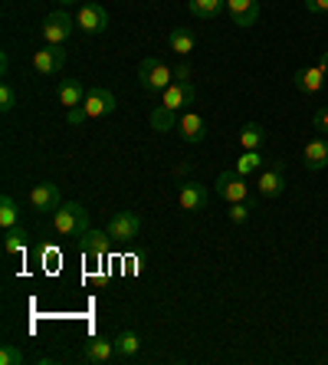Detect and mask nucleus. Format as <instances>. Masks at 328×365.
I'll list each match as a JSON object with an SVG mask.
<instances>
[{"instance_id":"nucleus-19","label":"nucleus","mask_w":328,"mask_h":365,"mask_svg":"<svg viewBox=\"0 0 328 365\" xmlns=\"http://www.w3.org/2000/svg\"><path fill=\"white\" fill-rule=\"evenodd\" d=\"M85 93H89V89L83 86V79H63L56 89V99H59V106L73 109V106H83L85 102Z\"/></svg>"},{"instance_id":"nucleus-32","label":"nucleus","mask_w":328,"mask_h":365,"mask_svg":"<svg viewBox=\"0 0 328 365\" xmlns=\"http://www.w3.org/2000/svg\"><path fill=\"white\" fill-rule=\"evenodd\" d=\"M305 10H309L312 17H319V14L328 10V0H305Z\"/></svg>"},{"instance_id":"nucleus-36","label":"nucleus","mask_w":328,"mask_h":365,"mask_svg":"<svg viewBox=\"0 0 328 365\" xmlns=\"http://www.w3.org/2000/svg\"><path fill=\"white\" fill-rule=\"evenodd\" d=\"M83 4H99V0H83Z\"/></svg>"},{"instance_id":"nucleus-20","label":"nucleus","mask_w":328,"mask_h":365,"mask_svg":"<svg viewBox=\"0 0 328 365\" xmlns=\"http://www.w3.org/2000/svg\"><path fill=\"white\" fill-rule=\"evenodd\" d=\"M305 168L309 171H322L328 165V138H309L305 145Z\"/></svg>"},{"instance_id":"nucleus-17","label":"nucleus","mask_w":328,"mask_h":365,"mask_svg":"<svg viewBox=\"0 0 328 365\" xmlns=\"http://www.w3.org/2000/svg\"><path fill=\"white\" fill-rule=\"evenodd\" d=\"M79 244H83V250H85V257H105L109 254V247H112V237H109V230H85L83 237H79Z\"/></svg>"},{"instance_id":"nucleus-12","label":"nucleus","mask_w":328,"mask_h":365,"mask_svg":"<svg viewBox=\"0 0 328 365\" xmlns=\"http://www.w3.org/2000/svg\"><path fill=\"white\" fill-rule=\"evenodd\" d=\"M177 135L184 138L187 145H201L203 138H207V122H203L201 112L187 109L181 119H177Z\"/></svg>"},{"instance_id":"nucleus-14","label":"nucleus","mask_w":328,"mask_h":365,"mask_svg":"<svg viewBox=\"0 0 328 365\" xmlns=\"http://www.w3.org/2000/svg\"><path fill=\"white\" fill-rule=\"evenodd\" d=\"M207 187L201 185V181H184V185L177 187V204L184 207V211H203L207 207Z\"/></svg>"},{"instance_id":"nucleus-26","label":"nucleus","mask_w":328,"mask_h":365,"mask_svg":"<svg viewBox=\"0 0 328 365\" xmlns=\"http://www.w3.org/2000/svg\"><path fill=\"white\" fill-rule=\"evenodd\" d=\"M177 125V112H171L168 106H154L152 109V128L154 132H171Z\"/></svg>"},{"instance_id":"nucleus-3","label":"nucleus","mask_w":328,"mask_h":365,"mask_svg":"<svg viewBox=\"0 0 328 365\" xmlns=\"http://www.w3.org/2000/svg\"><path fill=\"white\" fill-rule=\"evenodd\" d=\"M73 36V17L56 10V14H46L43 20V40L46 46H66V40Z\"/></svg>"},{"instance_id":"nucleus-5","label":"nucleus","mask_w":328,"mask_h":365,"mask_svg":"<svg viewBox=\"0 0 328 365\" xmlns=\"http://www.w3.org/2000/svg\"><path fill=\"white\" fill-rule=\"evenodd\" d=\"M30 211L40 214V217H46V214H56L59 204H63V197H59V187L53 185V181H43V185H36L33 191H30Z\"/></svg>"},{"instance_id":"nucleus-16","label":"nucleus","mask_w":328,"mask_h":365,"mask_svg":"<svg viewBox=\"0 0 328 365\" xmlns=\"http://www.w3.org/2000/svg\"><path fill=\"white\" fill-rule=\"evenodd\" d=\"M292 83H295V89H299V93L315 96V93H322V86H325V73H322L319 66L295 69V73H292Z\"/></svg>"},{"instance_id":"nucleus-4","label":"nucleus","mask_w":328,"mask_h":365,"mask_svg":"<svg viewBox=\"0 0 328 365\" xmlns=\"http://www.w3.org/2000/svg\"><path fill=\"white\" fill-rule=\"evenodd\" d=\"M213 187H217V195L227 204H236V201H246V197H250V185H246V178L236 168L233 171H220Z\"/></svg>"},{"instance_id":"nucleus-10","label":"nucleus","mask_w":328,"mask_h":365,"mask_svg":"<svg viewBox=\"0 0 328 365\" xmlns=\"http://www.w3.org/2000/svg\"><path fill=\"white\" fill-rule=\"evenodd\" d=\"M85 112H89V119H109L112 112H115V93L112 89H102V86H95V89H89L85 93Z\"/></svg>"},{"instance_id":"nucleus-9","label":"nucleus","mask_w":328,"mask_h":365,"mask_svg":"<svg viewBox=\"0 0 328 365\" xmlns=\"http://www.w3.org/2000/svg\"><path fill=\"white\" fill-rule=\"evenodd\" d=\"M256 191L263 197H279L286 191V165L282 162H273L270 168L260 171V178H256Z\"/></svg>"},{"instance_id":"nucleus-33","label":"nucleus","mask_w":328,"mask_h":365,"mask_svg":"<svg viewBox=\"0 0 328 365\" xmlns=\"http://www.w3.org/2000/svg\"><path fill=\"white\" fill-rule=\"evenodd\" d=\"M312 125L319 128V132H328V109H319V112H315V119H312Z\"/></svg>"},{"instance_id":"nucleus-8","label":"nucleus","mask_w":328,"mask_h":365,"mask_svg":"<svg viewBox=\"0 0 328 365\" xmlns=\"http://www.w3.org/2000/svg\"><path fill=\"white\" fill-rule=\"evenodd\" d=\"M76 26L83 34H105L109 30V14H105L102 4H79Z\"/></svg>"},{"instance_id":"nucleus-30","label":"nucleus","mask_w":328,"mask_h":365,"mask_svg":"<svg viewBox=\"0 0 328 365\" xmlns=\"http://www.w3.org/2000/svg\"><path fill=\"white\" fill-rule=\"evenodd\" d=\"M250 211H253V207L246 201L230 204V221H233V224H246V221H250Z\"/></svg>"},{"instance_id":"nucleus-15","label":"nucleus","mask_w":328,"mask_h":365,"mask_svg":"<svg viewBox=\"0 0 328 365\" xmlns=\"http://www.w3.org/2000/svg\"><path fill=\"white\" fill-rule=\"evenodd\" d=\"M227 10L236 26H256L260 20V0H227Z\"/></svg>"},{"instance_id":"nucleus-29","label":"nucleus","mask_w":328,"mask_h":365,"mask_svg":"<svg viewBox=\"0 0 328 365\" xmlns=\"http://www.w3.org/2000/svg\"><path fill=\"white\" fill-rule=\"evenodd\" d=\"M14 106H17V93L10 83H4L0 86V112H14Z\"/></svg>"},{"instance_id":"nucleus-23","label":"nucleus","mask_w":328,"mask_h":365,"mask_svg":"<svg viewBox=\"0 0 328 365\" xmlns=\"http://www.w3.org/2000/svg\"><path fill=\"white\" fill-rule=\"evenodd\" d=\"M263 142H266V128L260 125V122H246L243 128H240V145L246 148H263Z\"/></svg>"},{"instance_id":"nucleus-1","label":"nucleus","mask_w":328,"mask_h":365,"mask_svg":"<svg viewBox=\"0 0 328 365\" xmlns=\"http://www.w3.org/2000/svg\"><path fill=\"white\" fill-rule=\"evenodd\" d=\"M89 230V211L79 201L59 204V211L53 214V234L59 237H83Z\"/></svg>"},{"instance_id":"nucleus-37","label":"nucleus","mask_w":328,"mask_h":365,"mask_svg":"<svg viewBox=\"0 0 328 365\" xmlns=\"http://www.w3.org/2000/svg\"><path fill=\"white\" fill-rule=\"evenodd\" d=\"M59 4H73V0H59Z\"/></svg>"},{"instance_id":"nucleus-2","label":"nucleus","mask_w":328,"mask_h":365,"mask_svg":"<svg viewBox=\"0 0 328 365\" xmlns=\"http://www.w3.org/2000/svg\"><path fill=\"white\" fill-rule=\"evenodd\" d=\"M138 83H142V89L148 96H161L174 83V69L164 60H158V56H148V60H142V66H138Z\"/></svg>"},{"instance_id":"nucleus-24","label":"nucleus","mask_w":328,"mask_h":365,"mask_svg":"<svg viewBox=\"0 0 328 365\" xmlns=\"http://www.w3.org/2000/svg\"><path fill=\"white\" fill-rule=\"evenodd\" d=\"M23 250H26V230L17 224V227H10L7 234H4V254L17 257V254H23Z\"/></svg>"},{"instance_id":"nucleus-35","label":"nucleus","mask_w":328,"mask_h":365,"mask_svg":"<svg viewBox=\"0 0 328 365\" xmlns=\"http://www.w3.org/2000/svg\"><path fill=\"white\" fill-rule=\"evenodd\" d=\"M319 69H322V73H325V76H328V50L322 53V60H319Z\"/></svg>"},{"instance_id":"nucleus-27","label":"nucleus","mask_w":328,"mask_h":365,"mask_svg":"<svg viewBox=\"0 0 328 365\" xmlns=\"http://www.w3.org/2000/svg\"><path fill=\"white\" fill-rule=\"evenodd\" d=\"M17 217H20L17 201H14L10 195H4V197H0V227H4V230L17 227Z\"/></svg>"},{"instance_id":"nucleus-11","label":"nucleus","mask_w":328,"mask_h":365,"mask_svg":"<svg viewBox=\"0 0 328 365\" xmlns=\"http://www.w3.org/2000/svg\"><path fill=\"white\" fill-rule=\"evenodd\" d=\"M66 66V46H43L33 53V69L40 76H56Z\"/></svg>"},{"instance_id":"nucleus-7","label":"nucleus","mask_w":328,"mask_h":365,"mask_svg":"<svg viewBox=\"0 0 328 365\" xmlns=\"http://www.w3.org/2000/svg\"><path fill=\"white\" fill-rule=\"evenodd\" d=\"M197 102V86L187 79V83H171L164 93H161V106H168L171 112H181V109H191Z\"/></svg>"},{"instance_id":"nucleus-31","label":"nucleus","mask_w":328,"mask_h":365,"mask_svg":"<svg viewBox=\"0 0 328 365\" xmlns=\"http://www.w3.org/2000/svg\"><path fill=\"white\" fill-rule=\"evenodd\" d=\"M85 119H89L85 106H73V109H66V122H69V125H83Z\"/></svg>"},{"instance_id":"nucleus-21","label":"nucleus","mask_w":328,"mask_h":365,"mask_svg":"<svg viewBox=\"0 0 328 365\" xmlns=\"http://www.w3.org/2000/svg\"><path fill=\"white\" fill-rule=\"evenodd\" d=\"M187 10L197 20H213L227 10V0H187Z\"/></svg>"},{"instance_id":"nucleus-18","label":"nucleus","mask_w":328,"mask_h":365,"mask_svg":"<svg viewBox=\"0 0 328 365\" xmlns=\"http://www.w3.org/2000/svg\"><path fill=\"white\" fill-rule=\"evenodd\" d=\"M138 352H142L138 332H132V329L118 332L115 336V362H132V359H138Z\"/></svg>"},{"instance_id":"nucleus-34","label":"nucleus","mask_w":328,"mask_h":365,"mask_svg":"<svg viewBox=\"0 0 328 365\" xmlns=\"http://www.w3.org/2000/svg\"><path fill=\"white\" fill-rule=\"evenodd\" d=\"M187 79H191V69H187L184 63H181V66L174 69V83H187Z\"/></svg>"},{"instance_id":"nucleus-13","label":"nucleus","mask_w":328,"mask_h":365,"mask_svg":"<svg viewBox=\"0 0 328 365\" xmlns=\"http://www.w3.org/2000/svg\"><path fill=\"white\" fill-rule=\"evenodd\" d=\"M83 362H89V365L115 362V339H105V336H92V339L83 346Z\"/></svg>"},{"instance_id":"nucleus-22","label":"nucleus","mask_w":328,"mask_h":365,"mask_svg":"<svg viewBox=\"0 0 328 365\" xmlns=\"http://www.w3.org/2000/svg\"><path fill=\"white\" fill-rule=\"evenodd\" d=\"M168 46L177 53V56H191V53L197 50V36H194L191 30H184V26H174L168 36Z\"/></svg>"},{"instance_id":"nucleus-6","label":"nucleus","mask_w":328,"mask_h":365,"mask_svg":"<svg viewBox=\"0 0 328 365\" xmlns=\"http://www.w3.org/2000/svg\"><path fill=\"white\" fill-rule=\"evenodd\" d=\"M105 230H109L112 240H135L138 234H142V217H138L135 211H118L109 217V224H105Z\"/></svg>"},{"instance_id":"nucleus-28","label":"nucleus","mask_w":328,"mask_h":365,"mask_svg":"<svg viewBox=\"0 0 328 365\" xmlns=\"http://www.w3.org/2000/svg\"><path fill=\"white\" fill-rule=\"evenodd\" d=\"M26 362V356H23V349H17V346H4L0 349V365H23Z\"/></svg>"},{"instance_id":"nucleus-25","label":"nucleus","mask_w":328,"mask_h":365,"mask_svg":"<svg viewBox=\"0 0 328 365\" xmlns=\"http://www.w3.org/2000/svg\"><path fill=\"white\" fill-rule=\"evenodd\" d=\"M263 168V155L260 148H246L240 158H236V171L243 175V178H250V175H256V171Z\"/></svg>"}]
</instances>
